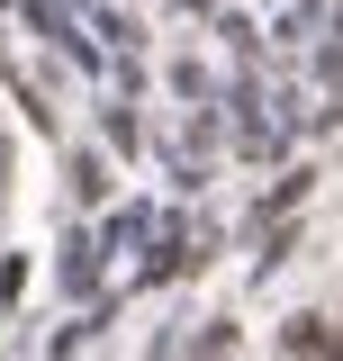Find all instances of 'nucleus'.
<instances>
[{
  "instance_id": "1",
  "label": "nucleus",
  "mask_w": 343,
  "mask_h": 361,
  "mask_svg": "<svg viewBox=\"0 0 343 361\" xmlns=\"http://www.w3.org/2000/svg\"><path fill=\"white\" fill-rule=\"evenodd\" d=\"M289 361H343V325L299 316V325H289Z\"/></svg>"
}]
</instances>
